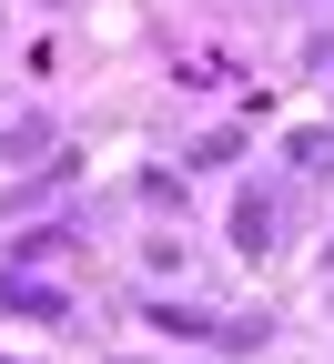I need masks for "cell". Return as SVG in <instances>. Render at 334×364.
<instances>
[{"label": "cell", "instance_id": "cell-1", "mask_svg": "<svg viewBox=\"0 0 334 364\" xmlns=\"http://www.w3.org/2000/svg\"><path fill=\"white\" fill-rule=\"evenodd\" d=\"M233 243H244V253L273 243V203H263V193H244V213H233Z\"/></svg>", "mask_w": 334, "mask_h": 364}]
</instances>
